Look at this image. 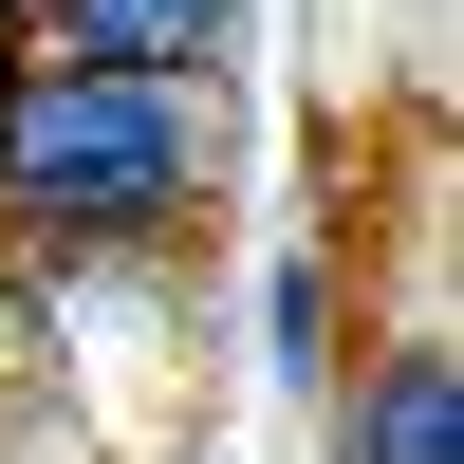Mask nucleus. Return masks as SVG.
I'll use <instances>...</instances> for the list:
<instances>
[{
  "instance_id": "39448f33",
  "label": "nucleus",
  "mask_w": 464,
  "mask_h": 464,
  "mask_svg": "<svg viewBox=\"0 0 464 464\" xmlns=\"http://www.w3.org/2000/svg\"><path fill=\"white\" fill-rule=\"evenodd\" d=\"M19 353H37V260L0 242V372H19Z\"/></svg>"
},
{
  "instance_id": "423d86ee",
  "label": "nucleus",
  "mask_w": 464,
  "mask_h": 464,
  "mask_svg": "<svg viewBox=\"0 0 464 464\" xmlns=\"http://www.w3.org/2000/svg\"><path fill=\"white\" fill-rule=\"evenodd\" d=\"M19 37H37V19H19V0H0V74H19Z\"/></svg>"
},
{
  "instance_id": "7ed1b4c3",
  "label": "nucleus",
  "mask_w": 464,
  "mask_h": 464,
  "mask_svg": "<svg viewBox=\"0 0 464 464\" xmlns=\"http://www.w3.org/2000/svg\"><path fill=\"white\" fill-rule=\"evenodd\" d=\"M37 56H93V74L223 93V56H242V0H37Z\"/></svg>"
},
{
  "instance_id": "0eeeda50",
  "label": "nucleus",
  "mask_w": 464,
  "mask_h": 464,
  "mask_svg": "<svg viewBox=\"0 0 464 464\" xmlns=\"http://www.w3.org/2000/svg\"><path fill=\"white\" fill-rule=\"evenodd\" d=\"M19 19H37V0H19Z\"/></svg>"
},
{
  "instance_id": "20e7f679",
  "label": "nucleus",
  "mask_w": 464,
  "mask_h": 464,
  "mask_svg": "<svg viewBox=\"0 0 464 464\" xmlns=\"http://www.w3.org/2000/svg\"><path fill=\"white\" fill-rule=\"evenodd\" d=\"M260 372H279V391H334V260L316 242L260 279Z\"/></svg>"
},
{
  "instance_id": "f03ea898",
  "label": "nucleus",
  "mask_w": 464,
  "mask_h": 464,
  "mask_svg": "<svg viewBox=\"0 0 464 464\" xmlns=\"http://www.w3.org/2000/svg\"><path fill=\"white\" fill-rule=\"evenodd\" d=\"M334 409V464H464V353H446V316H409L391 353H353V391H316Z\"/></svg>"
},
{
  "instance_id": "f257e3e1",
  "label": "nucleus",
  "mask_w": 464,
  "mask_h": 464,
  "mask_svg": "<svg viewBox=\"0 0 464 464\" xmlns=\"http://www.w3.org/2000/svg\"><path fill=\"white\" fill-rule=\"evenodd\" d=\"M223 205V93H168V74H93L37 56L0 74V242L93 279V260H149Z\"/></svg>"
}]
</instances>
